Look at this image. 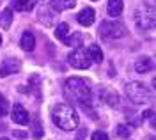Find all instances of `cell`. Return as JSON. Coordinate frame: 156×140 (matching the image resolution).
Here are the masks:
<instances>
[{
  "label": "cell",
  "instance_id": "obj_1",
  "mask_svg": "<svg viewBox=\"0 0 156 140\" xmlns=\"http://www.w3.org/2000/svg\"><path fill=\"white\" fill-rule=\"evenodd\" d=\"M64 96H66V100L73 101V103L80 105L82 108L89 110V105H90V83H89V80L80 78V76L69 78L64 83Z\"/></svg>",
  "mask_w": 156,
  "mask_h": 140
},
{
  "label": "cell",
  "instance_id": "obj_2",
  "mask_svg": "<svg viewBox=\"0 0 156 140\" xmlns=\"http://www.w3.org/2000/svg\"><path fill=\"white\" fill-rule=\"evenodd\" d=\"M51 119H53V124L60 128V130L64 131H73L75 128L78 126V117L76 110L68 105V103H58L53 107V110H51Z\"/></svg>",
  "mask_w": 156,
  "mask_h": 140
},
{
  "label": "cell",
  "instance_id": "obj_3",
  "mask_svg": "<svg viewBox=\"0 0 156 140\" xmlns=\"http://www.w3.org/2000/svg\"><path fill=\"white\" fill-rule=\"evenodd\" d=\"M126 96L129 101H133L135 105H142L151 100V90L146 87V83L142 82H129L126 83Z\"/></svg>",
  "mask_w": 156,
  "mask_h": 140
},
{
  "label": "cell",
  "instance_id": "obj_4",
  "mask_svg": "<svg viewBox=\"0 0 156 140\" xmlns=\"http://www.w3.org/2000/svg\"><path fill=\"white\" fill-rule=\"evenodd\" d=\"M154 7L149 4H142L135 11V23L140 30H149L154 27Z\"/></svg>",
  "mask_w": 156,
  "mask_h": 140
},
{
  "label": "cell",
  "instance_id": "obj_5",
  "mask_svg": "<svg viewBox=\"0 0 156 140\" xmlns=\"http://www.w3.org/2000/svg\"><path fill=\"white\" fill-rule=\"evenodd\" d=\"M99 36L105 39H121L126 36V27L117 20H105L99 25Z\"/></svg>",
  "mask_w": 156,
  "mask_h": 140
},
{
  "label": "cell",
  "instance_id": "obj_6",
  "mask_svg": "<svg viewBox=\"0 0 156 140\" xmlns=\"http://www.w3.org/2000/svg\"><path fill=\"white\" fill-rule=\"evenodd\" d=\"M68 62L73 66V68H76V69H87L89 66L92 64L90 59H89V55H87V50L82 48V46H76L75 51L69 53L68 55Z\"/></svg>",
  "mask_w": 156,
  "mask_h": 140
},
{
  "label": "cell",
  "instance_id": "obj_7",
  "mask_svg": "<svg viewBox=\"0 0 156 140\" xmlns=\"http://www.w3.org/2000/svg\"><path fill=\"white\" fill-rule=\"evenodd\" d=\"M11 119L14 121L16 124H29L30 122V117H29V112L25 110V107L23 105H20V103H16V105H12V110H11Z\"/></svg>",
  "mask_w": 156,
  "mask_h": 140
},
{
  "label": "cell",
  "instance_id": "obj_8",
  "mask_svg": "<svg viewBox=\"0 0 156 140\" xmlns=\"http://www.w3.org/2000/svg\"><path fill=\"white\" fill-rule=\"evenodd\" d=\"M20 68H21V62L18 59H5L0 66V76H11L14 73H18Z\"/></svg>",
  "mask_w": 156,
  "mask_h": 140
},
{
  "label": "cell",
  "instance_id": "obj_9",
  "mask_svg": "<svg viewBox=\"0 0 156 140\" xmlns=\"http://www.w3.org/2000/svg\"><path fill=\"white\" fill-rule=\"evenodd\" d=\"M76 20H78L80 25H83V27H90V25L94 23V20H96V12H94L92 7H85V9H82L80 12H78Z\"/></svg>",
  "mask_w": 156,
  "mask_h": 140
},
{
  "label": "cell",
  "instance_id": "obj_10",
  "mask_svg": "<svg viewBox=\"0 0 156 140\" xmlns=\"http://www.w3.org/2000/svg\"><path fill=\"white\" fill-rule=\"evenodd\" d=\"M36 4H37V0H12L11 2L12 9L18 12H29L36 7Z\"/></svg>",
  "mask_w": 156,
  "mask_h": 140
},
{
  "label": "cell",
  "instance_id": "obj_11",
  "mask_svg": "<svg viewBox=\"0 0 156 140\" xmlns=\"http://www.w3.org/2000/svg\"><path fill=\"white\" fill-rule=\"evenodd\" d=\"M20 46H21V50L25 51H32L36 48V37H34V34L32 32H23V36H21V39H20Z\"/></svg>",
  "mask_w": 156,
  "mask_h": 140
},
{
  "label": "cell",
  "instance_id": "obj_12",
  "mask_svg": "<svg viewBox=\"0 0 156 140\" xmlns=\"http://www.w3.org/2000/svg\"><path fill=\"white\" fill-rule=\"evenodd\" d=\"M153 59L151 57H138L135 62V71L136 73H149L153 69Z\"/></svg>",
  "mask_w": 156,
  "mask_h": 140
},
{
  "label": "cell",
  "instance_id": "obj_13",
  "mask_svg": "<svg viewBox=\"0 0 156 140\" xmlns=\"http://www.w3.org/2000/svg\"><path fill=\"white\" fill-rule=\"evenodd\" d=\"M122 9H124L122 0H108V16L117 18V16H121Z\"/></svg>",
  "mask_w": 156,
  "mask_h": 140
},
{
  "label": "cell",
  "instance_id": "obj_14",
  "mask_svg": "<svg viewBox=\"0 0 156 140\" xmlns=\"http://www.w3.org/2000/svg\"><path fill=\"white\" fill-rule=\"evenodd\" d=\"M87 55H89V59H90V62H96V64L103 62V51H101V48L98 44H89Z\"/></svg>",
  "mask_w": 156,
  "mask_h": 140
},
{
  "label": "cell",
  "instance_id": "obj_15",
  "mask_svg": "<svg viewBox=\"0 0 156 140\" xmlns=\"http://www.w3.org/2000/svg\"><path fill=\"white\" fill-rule=\"evenodd\" d=\"M51 5L57 12H60L66 9H73L76 5V0H51Z\"/></svg>",
  "mask_w": 156,
  "mask_h": 140
},
{
  "label": "cell",
  "instance_id": "obj_16",
  "mask_svg": "<svg viewBox=\"0 0 156 140\" xmlns=\"http://www.w3.org/2000/svg\"><path fill=\"white\" fill-rule=\"evenodd\" d=\"M12 23V11L11 9H4L0 11V27L4 30H7Z\"/></svg>",
  "mask_w": 156,
  "mask_h": 140
},
{
  "label": "cell",
  "instance_id": "obj_17",
  "mask_svg": "<svg viewBox=\"0 0 156 140\" xmlns=\"http://www.w3.org/2000/svg\"><path fill=\"white\" fill-rule=\"evenodd\" d=\"M64 44H66V46H75V48H76V46H80V44H82V34H73V36H69V37H66V39H64Z\"/></svg>",
  "mask_w": 156,
  "mask_h": 140
},
{
  "label": "cell",
  "instance_id": "obj_18",
  "mask_svg": "<svg viewBox=\"0 0 156 140\" xmlns=\"http://www.w3.org/2000/svg\"><path fill=\"white\" fill-rule=\"evenodd\" d=\"M68 30H69L68 23H60V25L57 27V30H55V37L60 39V41H64L66 37H68Z\"/></svg>",
  "mask_w": 156,
  "mask_h": 140
},
{
  "label": "cell",
  "instance_id": "obj_19",
  "mask_svg": "<svg viewBox=\"0 0 156 140\" xmlns=\"http://www.w3.org/2000/svg\"><path fill=\"white\" fill-rule=\"evenodd\" d=\"M32 137L34 138H41L43 137V126H41V122H39V119L36 117V119L32 121Z\"/></svg>",
  "mask_w": 156,
  "mask_h": 140
},
{
  "label": "cell",
  "instance_id": "obj_20",
  "mask_svg": "<svg viewBox=\"0 0 156 140\" xmlns=\"http://www.w3.org/2000/svg\"><path fill=\"white\" fill-rule=\"evenodd\" d=\"M115 135H117V137L126 138V137H129V135H131V128H128L126 124H119V126L115 128Z\"/></svg>",
  "mask_w": 156,
  "mask_h": 140
},
{
  "label": "cell",
  "instance_id": "obj_21",
  "mask_svg": "<svg viewBox=\"0 0 156 140\" xmlns=\"http://www.w3.org/2000/svg\"><path fill=\"white\" fill-rule=\"evenodd\" d=\"M9 112V101L5 100L4 94H0V117H5Z\"/></svg>",
  "mask_w": 156,
  "mask_h": 140
},
{
  "label": "cell",
  "instance_id": "obj_22",
  "mask_svg": "<svg viewBox=\"0 0 156 140\" xmlns=\"http://www.w3.org/2000/svg\"><path fill=\"white\" fill-rule=\"evenodd\" d=\"M90 140H108V135L103 133V131H94L92 137H90Z\"/></svg>",
  "mask_w": 156,
  "mask_h": 140
},
{
  "label": "cell",
  "instance_id": "obj_23",
  "mask_svg": "<svg viewBox=\"0 0 156 140\" xmlns=\"http://www.w3.org/2000/svg\"><path fill=\"white\" fill-rule=\"evenodd\" d=\"M153 114H154L153 110H146L144 114H142V119H151V117H153Z\"/></svg>",
  "mask_w": 156,
  "mask_h": 140
},
{
  "label": "cell",
  "instance_id": "obj_24",
  "mask_svg": "<svg viewBox=\"0 0 156 140\" xmlns=\"http://www.w3.org/2000/svg\"><path fill=\"white\" fill-rule=\"evenodd\" d=\"M14 137H16V138H25V137H27V133H23V131H14Z\"/></svg>",
  "mask_w": 156,
  "mask_h": 140
},
{
  "label": "cell",
  "instance_id": "obj_25",
  "mask_svg": "<svg viewBox=\"0 0 156 140\" xmlns=\"http://www.w3.org/2000/svg\"><path fill=\"white\" fill-rule=\"evenodd\" d=\"M0 44H2V36H0Z\"/></svg>",
  "mask_w": 156,
  "mask_h": 140
},
{
  "label": "cell",
  "instance_id": "obj_26",
  "mask_svg": "<svg viewBox=\"0 0 156 140\" xmlns=\"http://www.w3.org/2000/svg\"><path fill=\"white\" fill-rule=\"evenodd\" d=\"M149 140H154V137H151V138H149Z\"/></svg>",
  "mask_w": 156,
  "mask_h": 140
},
{
  "label": "cell",
  "instance_id": "obj_27",
  "mask_svg": "<svg viewBox=\"0 0 156 140\" xmlns=\"http://www.w3.org/2000/svg\"><path fill=\"white\" fill-rule=\"evenodd\" d=\"M0 140H9V138H0Z\"/></svg>",
  "mask_w": 156,
  "mask_h": 140
}]
</instances>
